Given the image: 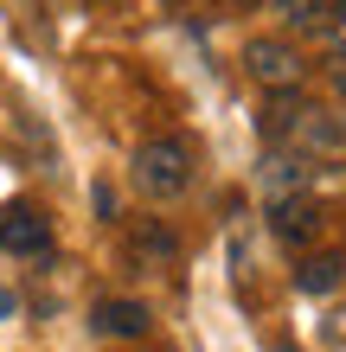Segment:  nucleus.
<instances>
[{
    "mask_svg": "<svg viewBox=\"0 0 346 352\" xmlns=\"http://www.w3.org/2000/svg\"><path fill=\"white\" fill-rule=\"evenodd\" d=\"M340 276H346L340 256H308L295 269V288H301V295H327V288H340Z\"/></svg>",
    "mask_w": 346,
    "mask_h": 352,
    "instance_id": "1a4fd4ad",
    "label": "nucleus"
},
{
    "mask_svg": "<svg viewBox=\"0 0 346 352\" xmlns=\"http://www.w3.org/2000/svg\"><path fill=\"white\" fill-rule=\"evenodd\" d=\"M276 13L295 32H340L346 26V0H276Z\"/></svg>",
    "mask_w": 346,
    "mask_h": 352,
    "instance_id": "0eeeda50",
    "label": "nucleus"
},
{
    "mask_svg": "<svg viewBox=\"0 0 346 352\" xmlns=\"http://www.w3.org/2000/svg\"><path fill=\"white\" fill-rule=\"evenodd\" d=\"M270 231H276V243H289V250L321 237V205L308 199V186H301V192H270Z\"/></svg>",
    "mask_w": 346,
    "mask_h": 352,
    "instance_id": "39448f33",
    "label": "nucleus"
},
{
    "mask_svg": "<svg viewBox=\"0 0 346 352\" xmlns=\"http://www.w3.org/2000/svg\"><path fill=\"white\" fill-rule=\"evenodd\" d=\"M244 65H250V77L263 90H295L301 71H308L289 38H250V45H244Z\"/></svg>",
    "mask_w": 346,
    "mask_h": 352,
    "instance_id": "20e7f679",
    "label": "nucleus"
},
{
    "mask_svg": "<svg viewBox=\"0 0 346 352\" xmlns=\"http://www.w3.org/2000/svg\"><path fill=\"white\" fill-rule=\"evenodd\" d=\"M0 250L7 256H52V218L32 199L0 205Z\"/></svg>",
    "mask_w": 346,
    "mask_h": 352,
    "instance_id": "7ed1b4c3",
    "label": "nucleus"
},
{
    "mask_svg": "<svg viewBox=\"0 0 346 352\" xmlns=\"http://www.w3.org/2000/svg\"><path fill=\"white\" fill-rule=\"evenodd\" d=\"M129 179H135V192H141V199H154V205L180 199V192L193 186V141H180V135H154V141H141L135 160H129Z\"/></svg>",
    "mask_w": 346,
    "mask_h": 352,
    "instance_id": "f03ea898",
    "label": "nucleus"
},
{
    "mask_svg": "<svg viewBox=\"0 0 346 352\" xmlns=\"http://www.w3.org/2000/svg\"><path fill=\"white\" fill-rule=\"evenodd\" d=\"M96 7H122V0H96Z\"/></svg>",
    "mask_w": 346,
    "mask_h": 352,
    "instance_id": "f8f14e48",
    "label": "nucleus"
},
{
    "mask_svg": "<svg viewBox=\"0 0 346 352\" xmlns=\"http://www.w3.org/2000/svg\"><path fill=\"white\" fill-rule=\"evenodd\" d=\"M13 314V295H7V288H0V320H7Z\"/></svg>",
    "mask_w": 346,
    "mask_h": 352,
    "instance_id": "9b49d317",
    "label": "nucleus"
},
{
    "mask_svg": "<svg viewBox=\"0 0 346 352\" xmlns=\"http://www.w3.org/2000/svg\"><path fill=\"white\" fill-rule=\"evenodd\" d=\"M257 129H263V141H276V148H289L301 160H346V116L301 102L295 90H276L270 109L257 116Z\"/></svg>",
    "mask_w": 346,
    "mask_h": 352,
    "instance_id": "f257e3e1",
    "label": "nucleus"
},
{
    "mask_svg": "<svg viewBox=\"0 0 346 352\" xmlns=\"http://www.w3.org/2000/svg\"><path fill=\"white\" fill-rule=\"evenodd\" d=\"M129 250H135V263H141V269H167V263L180 256V237L167 231V224L141 218L135 231H129Z\"/></svg>",
    "mask_w": 346,
    "mask_h": 352,
    "instance_id": "6e6552de",
    "label": "nucleus"
},
{
    "mask_svg": "<svg viewBox=\"0 0 346 352\" xmlns=\"http://www.w3.org/2000/svg\"><path fill=\"white\" fill-rule=\"evenodd\" d=\"M334 77H340V90H346V52H334Z\"/></svg>",
    "mask_w": 346,
    "mask_h": 352,
    "instance_id": "9d476101",
    "label": "nucleus"
},
{
    "mask_svg": "<svg viewBox=\"0 0 346 352\" xmlns=\"http://www.w3.org/2000/svg\"><path fill=\"white\" fill-rule=\"evenodd\" d=\"M148 307H141V301H129V295H109V301H96V314H90V327H96V333H103V340H141V333H148Z\"/></svg>",
    "mask_w": 346,
    "mask_h": 352,
    "instance_id": "423d86ee",
    "label": "nucleus"
}]
</instances>
